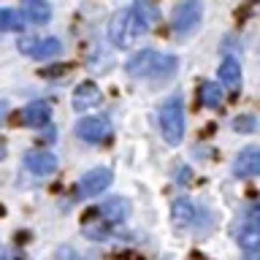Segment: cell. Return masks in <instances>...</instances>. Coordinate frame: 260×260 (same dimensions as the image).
<instances>
[{
  "mask_svg": "<svg viewBox=\"0 0 260 260\" xmlns=\"http://www.w3.org/2000/svg\"><path fill=\"white\" fill-rule=\"evenodd\" d=\"M176 65H179L176 57L162 54V52H152V49H144V52L130 57L125 71H127V76H133V79H144V81H152V84H162V81H168L176 73Z\"/></svg>",
  "mask_w": 260,
  "mask_h": 260,
  "instance_id": "obj_1",
  "label": "cell"
},
{
  "mask_svg": "<svg viewBox=\"0 0 260 260\" xmlns=\"http://www.w3.org/2000/svg\"><path fill=\"white\" fill-rule=\"evenodd\" d=\"M160 130H162V138L171 146L182 144V138H184V101L179 92L171 95L160 106Z\"/></svg>",
  "mask_w": 260,
  "mask_h": 260,
  "instance_id": "obj_2",
  "label": "cell"
},
{
  "mask_svg": "<svg viewBox=\"0 0 260 260\" xmlns=\"http://www.w3.org/2000/svg\"><path fill=\"white\" fill-rule=\"evenodd\" d=\"M201 14H203L201 0H182V3L174 8V14H171V30H174L176 36H190V32L198 27Z\"/></svg>",
  "mask_w": 260,
  "mask_h": 260,
  "instance_id": "obj_3",
  "label": "cell"
},
{
  "mask_svg": "<svg viewBox=\"0 0 260 260\" xmlns=\"http://www.w3.org/2000/svg\"><path fill=\"white\" fill-rule=\"evenodd\" d=\"M130 11V27H133V36H144L149 32L160 19V11L152 0H133V6L127 8Z\"/></svg>",
  "mask_w": 260,
  "mask_h": 260,
  "instance_id": "obj_4",
  "label": "cell"
},
{
  "mask_svg": "<svg viewBox=\"0 0 260 260\" xmlns=\"http://www.w3.org/2000/svg\"><path fill=\"white\" fill-rule=\"evenodd\" d=\"M19 52L30 54L32 60H49L62 52V41L60 38H24L19 41Z\"/></svg>",
  "mask_w": 260,
  "mask_h": 260,
  "instance_id": "obj_5",
  "label": "cell"
},
{
  "mask_svg": "<svg viewBox=\"0 0 260 260\" xmlns=\"http://www.w3.org/2000/svg\"><path fill=\"white\" fill-rule=\"evenodd\" d=\"M111 184V171L109 168H95L84 174L76 184V195L79 198H92V195H101L103 190H109Z\"/></svg>",
  "mask_w": 260,
  "mask_h": 260,
  "instance_id": "obj_6",
  "label": "cell"
},
{
  "mask_svg": "<svg viewBox=\"0 0 260 260\" xmlns=\"http://www.w3.org/2000/svg\"><path fill=\"white\" fill-rule=\"evenodd\" d=\"M109 122L103 117H84L76 122V136L87 144H103L109 138Z\"/></svg>",
  "mask_w": 260,
  "mask_h": 260,
  "instance_id": "obj_7",
  "label": "cell"
},
{
  "mask_svg": "<svg viewBox=\"0 0 260 260\" xmlns=\"http://www.w3.org/2000/svg\"><path fill=\"white\" fill-rule=\"evenodd\" d=\"M171 214L179 225H187V228H195V231H203V228H209V222H201L198 214H203L201 206H195L192 201L187 198H179L174 201V206H171Z\"/></svg>",
  "mask_w": 260,
  "mask_h": 260,
  "instance_id": "obj_8",
  "label": "cell"
},
{
  "mask_svg": "<svg viewBox=\"0 0 260 260\" xmlns=\"http://www.w3.org/2000/svg\"><path fill=\"white\" fill-rule=\"evenodd\" d=\"M233 174L239 179H252L260 174V146H247V149H241L236 154Z\"/></svg>",
  "mask_w": 260,
  "mask_h": 260,
  "instance_id": "obj_9",
  "label": "cell"
},
{
  "mask_svg": "<svg viewBox=\"0 0 260 260\" xmlns=\"http://www.w3.org/2000/svg\"><path fill=\"white\" fill-rule=\"evenodd\" d=\"M133 38V27H130V11L127 8H122V11H117L111 16L109 22V41L114 46H127V41Z\"/></svg>",
  "mask_w": 260,
  "mask_h": 260,
  "instance_id": "obj_10",
  "label": "cell"
},
{
  "mask_svg": "<svg viewBox=\"0 0 260 260\" xmlns=\"http://www.w3.org/2000/svg\"><path fill=\"white\" fill-rule=\"evenodd\" d=\"M24 168L36 176H49L57 171V157L52 152H27L24 154Z\"/></svg>",
  "mask_w": 260,
  "mask_h": 260,
  "instance_id": "obj_11",
  "label": "cell"
},
{
  "mask_svg": "<svg viewBox=\"0 0 260 260\" xmlns=\"http://www.w3.org/2000/svg\"><path fill=\"white\" fill-rule=\"evenodd\" d=\"M98 214H101L106 222H111V225L125 222V219L130 217V201L122 198V195H114V198H109L101 209H98Z\"/></svg>",
  "mask_w": 260,
  "mask_h": 260,
  "instance_id": "obj_12",
  "label": "cell"
},
{
  "mask_svg": "<svg viewBox=\"0 0 260 260\" xmlns=\"http://www.w3.org/2000/svg\"><path fill=\"white\" fill-rule=\"evenodd\" d=\"M101 89H98L95 81H81V84L73 89V109L76 111H84V109H92V106L101 103Z\"/></svg>",
  "mask_w": 260,
  "mask_h": 260,
  "instance_id": "obj_13",
  "label": "cell"
},
{
  "mask_svg": "<svg viewBox=\"0 0 260 260\" xmlns=\"http://www.w3.org/2000/svg\"><path fill=\"white\" fill-rule=\"evenodd\" d=\"M49 117H52V106L46 101H32L22 109V122L27 127H44L49 122Z\"/></svg>",
  "mask_w": 260,
  "mask_h": 260,
  "instance_id": "obj_14",
  "label": "cell"
},
{
  "mask_svg": "<svg viewBox=\"0 0 260 260\" xmlns=\"http://www.w3.org/2000/svg\"><path fill=\"white\" fill-rule=\"evenodd\" d=\"M217 79H219V84H222L225 89H239L241 87V65L236 57H225L222 65H219V71H217Z\"/></svg>",
  "mask_w": 260,
  "mask_h": 260,
  "instance_id": "obj_15",
  "label": "cell"
},
{
  "mask_svg": "<svg viewBox=\"0 0 260 260\" xmlns=\"http://www.w3.org/2000/svg\"><path fill=\"white\" fill-rule=\"evenodd\" d=\"M22 3V16L32 24H46L52 19V6L46 0H19Z\"/></svg>",
  "mask_w": 260,
  "mask_h": 260,
  "instance_id": "obj_16",
  "label": "cell"
},
{
  "mask_svg": "<svg viewBox=\"0 0 260 260\" xmlns=\"http://www.w3.org/2000/svg\"><path fill=\"white\" fill-rule=\"evenodd\" d=\"M198 101L206 106V109H219L222 106V89H219L214 81H203L198 89Z\"/></svg>",
  "mask_w": 260,
  "mask_h": 260,
  "instance_id": "obj_17",
  "label": "cell"
},
{
  "mask_svg": "<svg viewBox=\"0 0 260 260\" xmlns=\"http://www.w3.org/2000/svg\"><path fill=\"white\" fill-rule=\"evenodd\" d=\"M24 27L19 11L14 8H0V32H19Z\"/></svg>",
  "mask_w": 260,
  "mask_h": 260,
  "instance_id": "obj_18",
  "label": "cell"
},
{
  "mask_svg": "<svg viewBox=\"0 0 260 260\" xmlns=\"http://www.w3.org/2000/svg\"><path fill=\"white\" fill-rule=\"evenodd\" d=\"M236 239L244 252H260V231H255V228H241Z\"/></svg>",
  "mask_w": 260,
  "mask_h": 260,
  "instance_id": "obj_19",
  "label": "cell"
},
{
  "mask_svg": "<svg viewBox=\"0 0 260 260\" xmlns=\"http://www.w3.org/2000/svg\"><path fill=\"white\" fill-rule=\"evenodd\" d=\"M233 130H239V133H252V130H257V119L252 117V114H241V117L233 119Z\"/></svg>",
  "mask_w": 260,
  "mask_h": 260,
  "instance_id": "obj_20",
  "label": "cell"
},
{
  "mask_svg": "<svg viewBox=\"0 0 260 260\" xmlns=\"http://www.w3.org/2000/svg\"><path fill=\"white\" fill-rule=\"evenodd\" d=\"M244 225L260 231V206H249L247 211H244Z\"/></svg>",
  "mask_w": 260,
  "mask_h": 260,
  "instance_id": "obj_21",
  "label": "cell"
},
{
  "mask_svg": "<svg viewBox=\"0 0 260 260\" xmlns=\"http://www.w3.org/2000/svg\"><path fill=\"white\" fill-rule=\"evenodd\" d=\"M187 174H190V171H187L184 166H179V174H176V179H179L182 184H187V182H190V176H187Z\"/></svg>",
  "mask_w": 260,
  "mask_h": 260,
  "instance_id": "obj_22",
  "label": "cell"
},
{
  "mask_svg": "<svg viewBox=\"0 0 260 260\" xmlns=\"http://www.w3.org/2000/svg\"><path fill=\"white\" fill-rule=\"evenodd\" d=\"M6 114H8V103H6V101H0V122L6 119Z\"/></svg>",
  "mask_w": 260,
  "mask_h": 260,
  "instance_id": "obj_23",
  "label": "cell"
}]
</instances>
